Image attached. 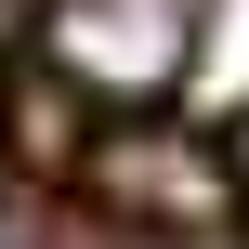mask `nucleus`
I'll return each instance as SVG.
<instances>
[{
	"label": "nucleus",
	"instance_id": "f257e3e1",
	"mask_svg": "<svg viewBox=\"0 0 249 249\" xmlns=\"http://www.w3.org/2000/svg\"><path fill=\"white\" fill-rule=\"evenodd\" d=\"M197 13H210V0H53V13H39V66H53L66 92L144 118V105H171V79L197 66Z\"/></svg>",
	"mask_w": 249,
	"mask_h": 249
},
{
	"label": "nucleus",
	"instance_id": "f03ea898",
	"mask_svg": "<svg viewBox=\"0 0 249 249\" xmlns=\"http://www.w3.org/2000/svg\"><path fill=\"white\" fill-rule=\"evenodd\" d=\"M92 171H105V197H118V210H144V223H210V210L236 197V171L210 184V158H197V144H158V131H144V144L118 131Z\"/></svg>",
	"mask_w": 249,
	"mask_h": 249
},
{
	"label": "nucleus",
	"instance_id": "7ed1b4c3",
	"mask_svg": "<svg viewBox=\"0 0 249 249\" xmlns=\"http://www.w3.org/2000/svg\"><path fill=\"white\" fill-rule=\"evenodd\" d=\"M223 171H236V210H249V118H236V144H223Z\"/></svg>",
	"mask_w": 249,
	"mask_h": 249
}]
</instances>
